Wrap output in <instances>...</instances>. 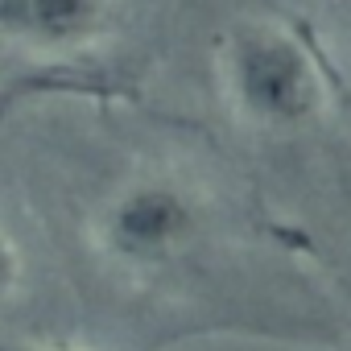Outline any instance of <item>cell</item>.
<instances>
[{"mask_svg": "<svg viewBox=\"0 0 351 351\" xmlns=\"http://www.w3.org/2000/svg\"><path fill=\"white\" fill-rule=\"evenodd\" d=\"M228 95L261 124H302L322 104V75L306 46L285 29L252 25L228 46Z\"/></svg>", "mask_w": 351, "mask_h": 351, "instance_id": "1", "label": "cell"}, {"mask_svg": "<svg viewBox=\"0 0 351 351\" xmlns=\"http://www.w3.org/2000/svg\"><path fill=\"white\" fill-rule=\"evenodd\" d=\"M199 228L195 203L165 182H141L120 195L108 211V240L132 261H161L182 248Z\"/></svg>", "mask_w": 351, "mask_h": 351, "instance_id": "2", "label": "cell"}, {"mask_svg": "<svg viewBox=\"0 0 351 351\" xmlns=\"http://www.w3.org/2000/svg\"><path fill=\"white\" fill-rule=\"evenodd\" d=\"M108 21V9L83 0H9L0 5L5 34L29 50H71L91 42Z\"/></svg>", "mask_w": 351, "mask_h": 351, "instance_id": "3", "label": "cell"}, {"mask_svg": "<svg viewBox=\"0 0 351 351\" xmlns=\"http://www.w3.org/2000/svg\"><path fill=\"white\" fill-rule=\"evenodd\" d=\"M5 351H50V347H5Z\"/></svg>", "mask_w": 351, "mask_h": 351, "instance_id": "4", "label": "cell"}]
</instances>
